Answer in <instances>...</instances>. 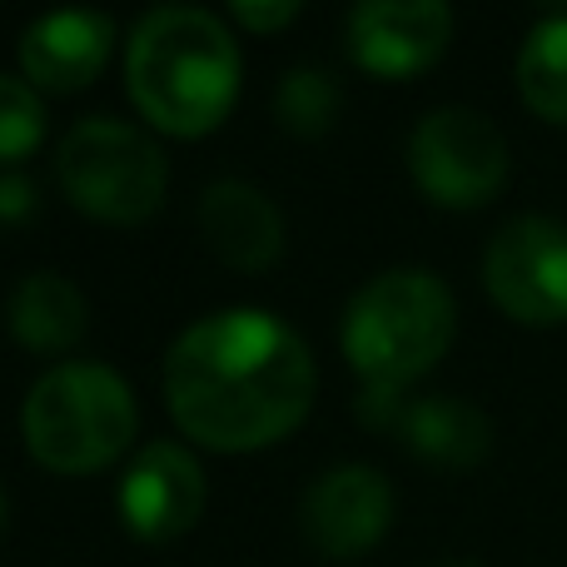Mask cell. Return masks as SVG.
Segmentation results:
<instances>
[{"mask_svg":"<svg viewBox=\"0 0 567 567\" xmlns=\"http://www.w3.org/2000/svg\"><path fill=\"white\" fill-rule=\"evenodd\" d=\"M313 353L269 309H219L165 353V399L195 443L249 453L289 439L313 403Z\"/></svg>","mask_w":567,"mask_h":567,"instance_id":"6da1fadb","label":"cell"},{"mask_svg":"<svg viewBox=\"0 0 567 567\" xmlns=\"http://www.w3.org/2000/svg\"><path fill=\"white\" fill-rule=\"evenodd\" d=\"M125 80L140 115L165 135H209L235 110L239 45L205 6H155L135 20Z\"/></svg>","mask_w":567,"mask_h":567,"instance_id":"7a4b0ae2","label":"cell"},{"mask_svg":"<svg viewBox=\"0 0 567 567\" xmlns=\"http://www.w3.org/2000/svg\"><path fill=\"white\" fill-rule=\"evenodd\" d=\"M140 429L135 389L110 363L70 359L45 369L25 393L20 433L40 468L100 473L130 449Z\"/></svg>","mask_w":567,"mask_h":567,"instance_id":"3957f363","label":"cell"},{"mask_svg":"<svg viewBox=\"0 0 567 567\" xmlns=\"http://www.w3.org/2000/svg\"><path fill=\"white\" fill-rule=\"evenodd\" d=\"M453 329L458 303L433 269H383L343 309V353L363 383L403 389L449 353Z\"/></svg>","mask_w":567,"mask_h":567,"instance_id":"277c9868","label":"cell"},{"mask_svg":"<svg viewBox=\"0 0 567 567\" xmlns=\"http://www.w3.org/2000/svg\"><path fill=\"white\" fill-rule=\"evenodd\" d=\"M55 175L85 215L110 225H140L169 189V159L130 120L90 115L60 140Z\"/></svg>","mask_w":567,"mask_h":567,"instance_id":"5b68a950","label":"cell"},{"mask_svg":"<svg viewBox=\"0 0 567 567\" xmlns=\"http://www.w3.org/2000/svg\"><path fill=\"white\" fill-rule=\"evenodd\" d=\"M409 169L443 209H478L508 185V140L483 110L439 105L413 125Z\"/></svg>","mask_w":567,"mask_h":567,"instance_id":"8992f818","label":"cell"},{"mask_svg":"<svg viewBox=\"0 0 567 567\" xmlns=\"http://www.w3.org/2000/svg\"><path fill=\"white\" fill-rule=\"evenodd\" d=\"M483 284L508 319L553 329L567 323V225L548 215H518L488 239Z\"/></svg>","mask_w":567,"mask_h":567,"instance_id":"52a82bcc","label":"cell"},{"mask_svg":"<svg viewBox=\"0 0 567 567\" xmlns=\"http://www.w3.org/2000/svg\"><path fill=\"white\" fill-rule=\"evenodd\" d=\"M205 513V468L199 458L175 439H155L140 449L130 473L120 478V518L135 538L165 543L195 528Z\"/></svg>","mask_w":567,"mask_h":567,"instance_id":"ba28073f","label":"cell"},{"mask_svg":"<svg viewBox=\"0 0 567 567\" xmlns=\"http://www.w3.org/2000/svg\"><path fill=\"white\" fill-rule=\"evenodd\" d=\"M453 10L443 0H363L349 10V50L373 75H419L449 50Z\"/></svg>","mask_w":567,"mask_h":567,"instance_id":"9c48e42d","label":"cell"},{"mask_svg":"<svg viewBox=\"0 0 567 567\" xmlns=\"http://www.w3.org/2000/svg\"><path fill=\"white\" fill-rule=\"evenodd\" d=\"M393 523V488L369 463H339L303 493V533L323 558L369 553Z\"/></svg>","mask_w":567,"mask_h":567,"instance_id":"30bf717a","label":"cell"},{"mask_svg":"<svg viewBox=\"0 0 567 567\" xmlns=\"http://www.w3.org/2000/svg\"><path fill=\"white\" fill-rule=\"evenodd\" d=\"M115 20L105 10H50L20 35V65L35 90H80L105 70Z\"/></svg>","mask_w":567,"mask_h":567,"instance_id":"8fae6325","label":"cell"},{"mask_svg":"<svg viewBox=\"0 0 567 567\" xmlns=\"http://www.w3.org/2000/svg\"><path fill=\"white\" fill-rule=\"evenodd\" d=\"M199 229H205L209 249L225 265L245 269H269L284 255V215L279 205L249 179H215L199 195Z\"/></svg>","mask_w":567,"mask_h":567,"instance_id":"7c38bea8","label":"cell"},{"mask_svg":"<svg viewBox=\"0 0 567 567\" xmlns=\"http://www.w3.org/2000/svg\"><path fill=\"white\" fill-rule=\"evenodd\" d=\"M403 439L419 458L439 463V468H473L488 458L493 449V423L478 403L458 399V393H429L413 399L399 419Z\"/></svg>","mask_w":567,"mask_h":567,"instance_id":"4fadbf2b","label":"cell"},{"mask_svg":"<svg viewBox=\"0 0 567 567\" xmlns=\"http://www.w3.org/2000/svg\"><path fill=\"white\" fill-rule=\"evenodd\" d=\"M6 319H10V333L35 353L75 349L90 329L85 293L65 275H55V269H35V275H25L16 284L6 303Z\"/></svg>","mask_w":567,"mask_h":567,"instance_id":"5bb4252c","label":"cell"},{"mask_svg":"<svg viewBox=\"0 0 567 567\" xmlns=\"http://www.w3.org/2000/svg\"><path fill=\"white\" fill-rule=\"evenodd\" d=\"M518 95L548 125H567V16H548L518 50Z\"/></svg>","mask_w":567,"mask_h":567,"instance_id":"9a60e30c","label":"cell"},{"mask_svg":"<svg viewBox=\"0 0 567 567\" xmlns=\"http://www.w3.org/2000/svg\"><path fill=\"white\" fill-rule=\"evenodd\" d=\"M275 110H279L284 130H293V135H323L329 120L339 115V85H333L329 70L299 65L279 80Z\"/></svg>","mask_w":567,"mask_h":567,"instance_id":"2e32d148","label":"cell"},{"mask_svg":"<svg viewBox=\"0 0 567 567\" xmlns=\"http://www.w3.org/2000/svg\"><path fill=\"white\" fill-rule=\"evenodd\" d=\"M45 135V100L30 80L0 75V165H16Z\"/></svg>","mask_w":567,"mask_h":567,"instance_id":"e0dca14e","label":"cell"},{"mask_svg":"<svg viewBox=\"0 0 567 567\" xmlns=\"http://www.w3.org/2000/svg\"><path fill=\"white\" fill-rule=\"evenodd\" d=\"M229 16H235L239 25H249V30H279V25H289V20L299 16V0H269V6H259V0H235Z\"/></svg>","mask_w":567,"mask_h":567,"instance_id":"ac0fdd59","label":"cell"},{"mask_svg":"<svg viewBox=\"0 0 567 567\" xmlns=\"http://www.w3.org/2000/svg\"><path fill=\"white\" fill-rule=\"evenodd\" d=\"M35 209V185H25V179H0V215L16 219V215H30Z\"/></svg>","mask_w":567,"mask_h":567,"instance_id":"d6986e66","label":"cell"},{"mask_svg":"<svg viewBox=\"0 0 567 567\" xmlns=\"http://www.w3.org/2000/svg\"><path fill=\"white\" fill-rule=\"evenodd\" d=\"M433 567H478V563H433Z\"/></svg>","mask_w":567,"mask_h":567,"instance_id":"ffe728a7","label":"cell"},{"mask_svg":"<svg viewBox=\"0 0 567 567\" xmlns=\"http://www.w3.org/2000/svg\"><path fill=\"white\" fill-rule=\"evenodd\" d=\"M0 528H6V493H0Z\"/></svg>","mask_w":567,"mask_h":567,"instance_id":"44dd1931","label":"cell"}]
</instances>
